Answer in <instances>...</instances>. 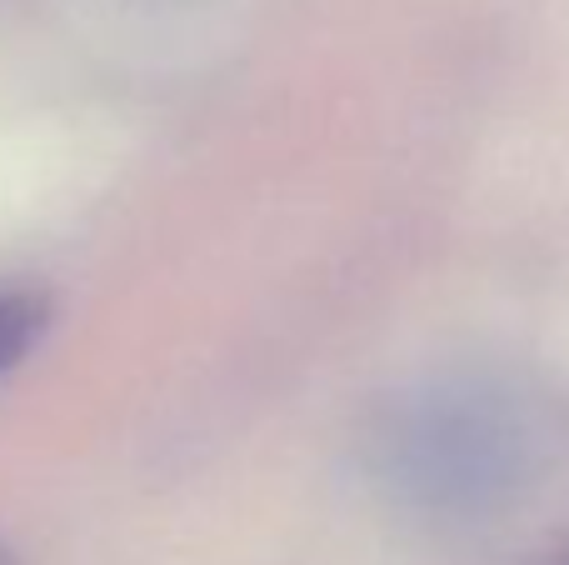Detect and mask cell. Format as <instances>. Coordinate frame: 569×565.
I'll return each instance as SVG.
<instances>
[{
  "label": "cell",
  "mask_w": 569,
  "mask_h": 565,
  "mask_svg": "<svg viewBox=\"0 0 569 565\" xmlns=\"http://www.w3.org/2000/svg\"><path fill=\"white\" fill-rule=\"evenodd\" d=\"M569 426L505 370H430L385 390L360 430L365 480L405 516L480 526L545 486Z\"/></svg>",
  "instance_id": "6da1fadb"
},
{
  "label": "cell",
  "mask_w": 569,
  "mask_h": 565,
  "mask_svg": "<svg viewBox=\"0 0 569 565\" xmlns=\"http://www.w3.org/2000/svg\"><path fill=\"white\" fill-rule=\"evenodd\" d=\"M50 330V300L40 290L0 286V376L20 366Z\"/></svg>",
  "instance_id": "7a4b0ae2"
},
{
  "label": "cell",
  "mask_w": 569,
  "mask_h": 565,
  "mask_svg": "<svg viewBox=\"0 0 569 565\" xmlns=\"http://www.w3.org/2000/svg\"><path fill=\"white\" fill-rule=\"evenodd\" d=\"M0 565H20V561H16V551H10V546H0Z\"/></svg>",
  "instance_id": "3957f363"
},
{
  "label": "cell",
  "mask_w": 569,
  "mask_h": 565,
  "mask_svg": "<svg viewBox=\"0 0 569 565\" xmlns=\"http://www.w3.org/2000/svg\"><path fill=\"white\" fill-rule=\"evenodd\" d=\"M560 565H569V556H565V561H560Z\"/></svg>",
  "instance_id": "277c9868"
}]
</instances>
